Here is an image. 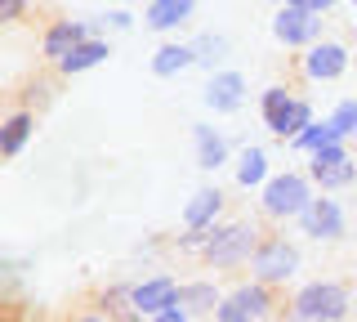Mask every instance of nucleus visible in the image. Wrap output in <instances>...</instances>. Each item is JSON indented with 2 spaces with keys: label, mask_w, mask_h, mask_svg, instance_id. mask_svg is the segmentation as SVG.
I'll return each instance as SVG.
<instances>
[{
  "label": "nucleus",
  "mask_w": 357,
  "mask_h": 322,
  "mask_svg": "<svg viewBox=\"0 0 357 322\" xmlns=\"http://www.w3.org/2000/svg\"><path fill=\"white\" fill-rule=\"evenodd\" d=\"M192 14H197V0H148V9H143V27L178 31L183 23H192Z\"/></svg>",
  "instance_id": "12"
},
{
  "label": "nucleus",
  "mask_w": 357,
  "mask_h": 322,
  "mask_svg": "<svg viewBox=\"0 0 357 322\" xmlns=\"http://www.w3.org/2000/svg\"><path fill=\"white\" fill-rule=\"evenodd\" d=\"M259 322H290V318H273V314H268V318H259Z\"/></svg>",
  "instance_id": "32"
},
{
  "label": "nucleus",
  "mask_w": 357,
  "mask_h": 322,
  "mask_svg": "<svg viewBox=\"0 0 357 322\" xmlns=\"http://www.w3.org/2000/svg\"><path fill=\"white\" fill-rule=\"evenodd\" d=\"M331 139H340V135H335V126H331V117H326V121H312L304 135H295V139H290V148L308 157V152H317L321 143H331Z\"/></svg>",
  "instance_id": "24"
},
{
  "label": "nucleus",
  "mask_w": 357,
  "mask_h": 322,
  "mask_svg": "<svg viewBox=\"0 0 357 322\" xmlns=\"http://www.w3.org/2000/svg\"><path fill=\"white\" fill-rule=\"evenodd\" d=\"M286 5H299L308 14H326V9H335V0H286Z\"/></svg>",
  "instance_id": "30"
},
{
  "label": "nucleus",
  "mask_w": 357,
  "mask_h": 322,
  "mask_svg": "<svg viewBox=\"0 0 357 322\" xmlns=\"http://www.w3.org/2000/svg\"><path fill=\"white\" fill-rule=\"evenodd\" d=\"M353 5H357V0H353Z\"/></svg>",
  "instance_id": "33"
},
{
  "label": "nucleus",
  "mask_w": 357,
  "mask_h": 322,
  "mask_svg": "<svg viewBox=\"0 0 357 322\" xmlns=\"http://www.w3.org/2000/svg\"><path fill=\"white\" fill-rule=\"evenodd\" d=\"M312 121H317V117H312V103H308L304 94H295V98H290V108L282 112V121L273 126V135L282 139V143H290L295 135H304V130L312 126Z\"/></svg>",
  "instance_id": "21"
},
{
  "label": "nucleus",
  "mask_w": 357,
  "mask_h": 322,
  "mask_svg": "<svg viewBox=\"0 0 357 322\" xmlns=\"http://www.w3.org/2000/svg\"><path fill=\"white\" fill-rule=\"evenodd\" d=\"M273 36L286 50H308L312 41H321V14H308L299 5H282L273 14Z\"/></svg>",
  "instance_id": "7"
},
{
  "label": "nucleus",
  "mask_w": 357,
  "mask_h": 322,
  "mask_svg": "<svg viewBox=\"0 0 357 322\" xmlns=\"http://www.w3.org/2000/svg\"><path fill=\"white\" fill-rule=\"evenodd\" d=\"M152 322H197L192 314H188V309L183 305H170V309H165V314H156Z\"/></svg>",
  "instance_id": "29"
},
{
  "label": "nucleus",
  "mask_w": 357,
  "mask_h": 322,
  "mask_svg": "<svg viewBox=\"0 0 357 322\" xmlns=\"http://www.w3.org/2000/svg\"><path fill=\"white\" fill-rule=\"evenodd\" d=\"M353 309V295L344 282H304L290 295V322H344Z\"/></svg>",
  "instance_id": "2"
},
{
  "label": "nucleus",
  "mask_w": 357,
  "mask_h": 322,
  "mask_svg": "<svg viewBox=\"0 0 357 322\" xmlns=\"http://www.w3.org/2000/svg\"><path fill=\"white\" fill-rule=\"evenodd\" d=\"M219 215H223V193L206 184V188H197V193L188 197V206H183V228H215Z\"/></svg>",
  "instance_id": "14"
},
{
  "label": "nucleus",
  "mask_w": 357,
  "mask_h": 322,
  "mask_svg": "<svg viewBox=\"0 0 357 322\" xmlns=\"http://www.w3.org/2000/svg\"><path fill=\"white\" fill-rule=\"evenodd\" d=\"M67 322H107L103 314H81V318H67Z\"/></svg>",
  "instance_id": "31"
},
{
  "label": "nucleus",
  "mask_w": 357,
  "mask_h": 322,
  "mask_svg": "<svg viewBox=\"0 0 357 322\" xmlns=\"http://www.w3.org/2000/svg\"><path fill=\"white\" fill-rule=\"evenodd\" d=\"M188 68H197V50L183 45V41H165V45L152 54V72L156 76H178Z\"/></svg>",
  "instance_id": "20"
},
{
  "label": "nucleus",
  "mask_w": 357,
  "mask_h": 322,
  "mask_svg": "<svg viewBox=\"0 0 357 322\" xmlns=\"http://www.w3.org/2000/svg\"><path fill=\"white\" fill-rule=\"evenodd\" d=\"M219 286L210 282V277H201V282H183L178 286V305L188 309L192 318H215V309H219Z\"/></svg>",
  "instance_id": "17"
},
{
  "label": "nucleus",
  "mask_w": 357,
  "mask_h": 322,
  "mask_svg": "<svg viewBox=\"0 0 357 322\" xmlns=\"http://www.w3.org/2000/svg\"><path fill=\"white\" fill-rule=\"evenodd\" d=\"M206 237H210V228H183L178 233V251H206Z\"/></svg>",
  "instance_id": "26"
},
{
  "label": "nucleus",
  "mask_w": 357,
  "mask_h": 322,
  "mask_svg": "<svg viewBox=\"0 0 357 322\" xmlns=\"http://www.w3.org/2000/svg\"><path fill=\"white\" fill-rule=\"evenodd\" d=\"M31 135H36V117L27 112V108H18V112L5 117V126H0V157L14 161L22 148L31 143Z\"/></svg>",
  "instance_id": "15"
},
{
  "label": "nucleus",
  "mask_w": 357,
  "mask_h": 322,
  "mask_svg": "<svg viewBox=\"0 0 357 322\" xmlns=\"http://www.w3.org/2000/svg\"><path fill=\"white\" fill-rule=\"evenodd\" d=\"M27 14V0H0V23H18Z\"/></svg>",
  "instance_id": "27"
},
{
  "label": "nucleus",
  "mask_w": 357,
  "mask_h": 322,
  "mask_svg": "<svg viewBox=\"0 0 357 322\" xmlns=\"http://www.w3.org/2000/svg\"><path fill=\"white\" fill-rule=\"evenodd\" d=\"M178 286H183V282H174L170 273L143 277V282L130 286V309L143 314V318H156V314H165L170 305H178Z\"/></svg>",
  "instance_id": "9"
},
{
  "label": "nucleus",
  "mask_w": 357,
  "mask_h": 322,
  "mask_svg": "<svg viewBox=\"0 0 357 322\" xmlns=\"http://www.w3.org/2000/svg\"><path fill=\"white\" fill-rule=\"evenodd\" d=\"M206 108L210 112H219V117H228V112H237V108L245 103V76L237 68H219V72H210V81H206Z\"/></svg>",
  "instance_id": "10"
},
{
  "label": "nucleus",
  "mask_w": 357,
  "mask_h": 322,
  "mask_svg": "<svg viewBox=\"0 0 357 322\" xmlns=\"http://www.w3.org/2000/svg\"><path fill=\"white\" fill-rule=\"evenodd\" d=\"M232 175H237V184L241 188H264L268 184V152L259 148V143H250V148H241L237 152V166H232Z\"/></svg>",
  "instance_id": "19"
},
{
  "label": "nucleus",
  "mask_w": 357,
  "mask_h": 322,
  "mask_svg": "<svg viewBox=\"0 0 357 322\" xmlns=\"http://www.w3.org/2000/svg\"><path fill=\"white\" fill-rule=\"evenodd\" d=\"M192 143H197V166L201 170L228 166V139H223L215 126H192Z\"/></svg>",
  "instance_id": "18"
},
{
  "label": "nucleus",
  "mask_w": 357,
  "mask_h": 322,
  "mask_svg": "<svg viewBox=\"0 0 357 322\" xmlns=\"http://www.w3.org/2000/svg\"><path fill=\"white\" fill-rule=\"evenodd\" d=\"M308 180L317 184L321 193L353 188V184H357V157L349 152V157H340V161H308Z\"/></svg>",
  "instance_id": "13"
},
{
  "label": "nucleus",
  "mask_w": 357,
  "mask_h": 322,
  "mask_svg": "<svg viewBox=\"0 0 357 322\" xmlns=\"http://www.w3.org/2000/svg\"><path fill=\"white\" fill-rule=\"evenodd\" d=\"M277 309V286L259 282V277H250V282L232 286L228 295L219 300L215 309V322H259Z\"/></svg>",
  "instance_id": "5"
},
{
  "label": "nucleus",
  "mask_w": 357,
  "mask_h": 322,
  "mask_svg": "<svg viewBox=\"0 0 357 322\" xmlns=\"http://www.w3.org/2000/svg\"><path fill=\"white\" fill-rule=\"evenodd\" d=\"M299 273V247L286 237V233H268L259 237V247L250 255V277H259L268 286H286L290 277Z\"/></svg>",
  "instance_id": "4"
},
{
  "label": "nucleus",
  "mask_w": 357,
  "mask_h": 322,
  "mask_svg": "<svg viewBox=\"0 0 357 322\" xmlns=\"http://www.w3.org/2000/svg\"><path fill=\"white\" fill-rule=\"evenodd\" d=\"M331 126H335V135H340L344 143H349V139L357 135V98H344V103H335Z\"/></svg>",
  "instance_id": "25"
},
{
  "label": "nucleus",
  "mask_w": 357,
  "mask_h": 322,
  "mask_svg": "<svg viewBox=\"0 0 357 322\" xmlns=\"http://www.w3.org/2000/svg\"><path fill=\"white\" fill-rule=\"evenodd\" d=\"M349 63H353V54L340 45V41H312V45L299 54V72H304V81L312 85H321V81H340L344 72H349Z\"/></svg>",
  "instance_id": "6"
},
{
  "label": "nucleus",
  "mask_w": 357,
  "mask_h": 322,
  "mask_svg": "<svg viewBox=\"0 0 357 322\" xmlns=\"http://www.w3.org/2000/svg\"><path fill=\"white\" fill-rule=\"evenodd\" d=\"M192 50H197V68L219 72V63L228 59V36H219V31H201V36L192 41Z\"/></svg>",
  "instance_id": "22"
},
{
  "label": "nucleus",
  "mask_w": 357,
  "mask_h": 322,
  "mask_svg": "<svg viewBox=\"0 0 357 322\" xmlns=\"http://www.w3.org/2000/svg\"><path fill=\"white\" fill-rule=\"evenodd\" d=\"M89 36H98L94 27L85 23V18H59V23H50L45 27V36H40V54L50 63H59V59H67L81 41H89Z\"/></svg>",
  "instance_id": "11"
},
{
  "label": "nucleus",
  "mask_w": 357,
  "mask_h": 322,
  "mask_svg": "<svg viewBox=\"0 0 357 322\" xmlns=\"http://www.w3.org/2000/svg\"><path fill=\"white\" fill-rule=\"evenodd\" d=\"M103 23H107L112 31H130V27H134V14H130V9H112Z\"/></svg>",
  "instance_id": "28"
},
{
  "label": "nucleus",
  "mask_w": 357,
  "mask_h": 322,
  "mask_svg": "<svg viewBox=\"0 0 357 322\" xmlns=\"http://www.w3.org/2000/svg\"><path fill=\"white\" fill-rule=\"evenodd\" d=\"M290 98H295V94H290L286 85H268V90L259 94V112H264V126H268V130L282 121V112L290 108Z\"/></svg>",
  "instance_id": "23"
},
{
  "label": "nucleus",
  "mask_w": 357,
  "mask_h": 322,
  "mask_svg": "<svg viewBox=\"0 0 357 322\" xmlns=\"http://www.w3.org/2000/svg\"><path fill=\"white\" fill-rule=\"evenodd\" d=\"M107 54H112L107 36H89V41H81V45L67 54V59L54 63V68H59V76H81L89 68H98V63H107Z\"/></svg>",
  "instance_id": "16"
},
{
  "label": "nucleus",
  "mask_w": 357,
  "mask_h": 322,
  "mask_svg": "<svg viewBox=\"0 0 357 322\" xmlns=\"http://www.w3.org/2000/svg\"><path fill=\"white\" fill-rule=\"evenodd\" d=\"M312 184L308 180V170H277V175H268V184L259 188V210H264V219H277V224H286V219H299L308 210V202L317 193H312Z\"/></svg>",
  "instance_id": "1"
},
{
  "label": "nucleus",
  "mask_w": 357,
  "mask_h": 322,
  "mask_svg": "<svg viewBox=\"0 0 357 322\" xmlns=\"http://www.w3.org/2000/svg\"><path fill=\"white\" fill-rule=\"evenodd\" d=\"M299 228H304V237H312V242H340L344 228H349V215H344V206L335 202V197H312L308 210L299 215Z\"/></svg>",
  "instance_id": "8"
},
{
  "label": "nucleus",
  "mask_w": 357,
  "mask_h": 322,
  "mask_svg": "<svg viewBox=\"0 0 357 322\" xmlns=\"http://www.w3.org/2000/svg\"><path fill=\"white\" fill-rule=\"evenodd\" d=\"M255 247H259V228L250 219H228V224H215L206 237V264L210 269H241L250 264Z\"/></svg>",
  "instance_id": "3"
}]
</instances>
